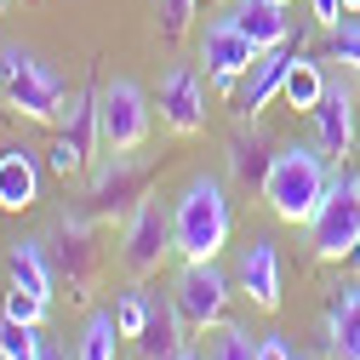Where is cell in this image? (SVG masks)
Segmentation results:
<instances>
[{
    "mask_svg": "<svg viewBox=\"0 0 360 360\" xmlns=\"http://www.w3.org/2000/svg\"><path fill=\"white\" fill-rule=\"evenodd\" d=\"M0 6H6V0H0Z\"/></svg>",
    "mask_w": 360,
    "mask_h": 360,
    "instance_id": "obj_37",
    "label": "cell"
},
{
    "mask_svg": "<svg viewBox=\"0 0 360 360\" xmlns=\"http://www.w3.org/2000/svg\"><path fill=\"white\" fill-rule=\"evenodd\" d=\"M343 269H349V275H360V240L349 246V257H343Z\"/></svg>",
    "mask_w": 360,
    "mask_h": 360,
    "instance_id": "obj_32",
    "label": "cell"
},
{
    "mask_svg": "<svg viewBox=\"0 0 360 360\" xmlns=\"http://www.w3.org/2000/svg\"><path fill=\"white\" fill-rule=\"evenodd\" d=\"M326 184H332V160L321 155V143H286V149H275L263 200L281 223H303L309 229V217L326 200Z\"/></svg>",
    "mask_w": 360,
    "mask_h": 360,
    "instance_id": "obj_1",
    "label": "cell"
},
{
    "mask_svg": "<svg viewBox=\"0 0 360 360\" xmlns=\"http://www.w3.org/2000/svg\"><path fill=\"white\" fill-rule=\"evenodd\" d=\"M200 63H206V86L212 92H235L240 75L257 63V46L235 29V18H212L206 40H200Z\"/></svg>",
    "mask_w": 360,
    "mask_h": 360,
    "instance_id": "obj_11",
    "label": "cell"
},
{
    "mask_svg": "<svg viewBox=\"0 0 360 360\" xmlns=\"http://www.w3.org/2000/svg\"><path fill=\"white\" fill-rule=\"evenodd\" d=\"M240 286L257 309H281V252L269 235H252V246L240 252Z\"/></svg>",
    "mask_w": 360,
    "mask_h": 360,
    "instance_id": "obj_15",
    "label": "cell"
},
{
    "mask_svg": "<svg viewBox=\"0 0 360 360\" xmlns=\"http://www.w3.org/2000/svg\"><path fill=\"white\" fill-rule=\"evenodd\" d=\"M309 12H314V23L321 29H338L349 12H343V0H309Z\"/></svg>",
    "mask_w": 360,
    "mask_h": 360,
    "instance_id": "obj_31",
    "label": "cell"
},
{
    "mask_svg": "<svg viewBox=\"0 0 360 360\" xmlns=\"http://www.w3.org/2000/svg\"><path fill=\"white\" fill-rule=\"evenodd\" d=\"M34 200H40V160L29 143H6L0 149V206L29 212Z\"/></svg>",
    "mask_w": 360,
    "mask_h": 360,
    "instance_id": "obj_16",
    "label": "cell"
},
{
    "mask_svg": "<svg viewBox=\"0 0 360 360\" xmlns=\"http://www.w3.org/2000/svg\"><path fill=\"white\" fill-rule=\"evenodd\" d=\"M297 360H309V354H297Z\"/></svg>",
    "mask_w": 360,
    "mask_h": 360,
    "instance_id": "obj_36",
    "label": "cell"
},
{
    "mask_svg": "<svg viewBox=\"0 0 360 360\" xmlns=\"http://www.w3.org/2000/svg\"><path fill=\"white\" fill-rule=\"evenodd\" d=\"M0 103L34 126H63V115H69L63 80L23 46H0Z\"/></svg>",
    "mask_w": 360,
    "mask_h": 360,
    "instance_id": "obj_2",
    "label": "cell"
},
{
    "mask_svg": "<svg viewBox=\"0 0 360 360\" xmlns=\"http://www.w3.org/2000/svg\"><path fill=\"white\" fill-rule=\"evenodd\" d=\"M275 6H292V0H275Z\"/></svg>",
    "mask_w": 360,
    "mask_h": 360,
    "instance_id": "obj_35",
    "label": "cell"
},
{
    "mask_svg": "<svg viewBox=\"0 0 360 360\" xmlns=\"http://www.w3.org/2000/svg\"><path fill=\"white\" fill-rule=\"evenodd\" d=\"M52 360H75V354H52Z\"/></svg>",
    "mask_w": 360,
    "mask_h": 360,
    "instance_id": "obj_34",
    "label": "cell"
},
{
    "mask_svg": "<svg viewBox=\"0 0 360 360\" xmlns=\"http://www.w3.org/2000/svg\"><path fill=\"white\" fill-rule=\"evenodd\" d=\"M332 63H343L349 75H360V12H349L338 29H332Z\"/></svg>",
    "mask_w": 360,
    "mask_h": 360,
    "instance_id": "obj_25",
    "label": "cell"
},
{
    "mask_svg": "<svg viewBox=\"0 0 360 360\" xmlns=\"http://www.w3.org/2000/svg\"><path fill=\"white\" fill-rule=\"evenodd\" d=\"M12 286H29V292H40V297H52L46 240H12Z\"/></svg>",
    "mask_w": 360,
    "mask_h": 360,
    "instance_id": "obj_21",
    "label": "cell"
},
{
    "mask_svg": "<svg viewBox=\"0 0 360 360\" xmlns=\"http://www.w3.org/2000/svg\"><path fill=\"white\" fill-rule=\"evenodd\" d=\"M281 98H286V109H314L326 98V75H321V58H309V52H297V63L286 69V86H281Z\"/></svg>",
    "mask_w": 360,
    "mask_h": 360,
    "instance_id": "obj_22",
    "label": "cell"
},
{
    "mask_svg": "<svg viewBox=\"0 0 360 360\" xmlns=\"http://www.w3.org/2000/svg\"><path fill=\"white\" fill-rule=\"evenodd\" d=\"M149 166L143 160H131V155H109L98 172H92V189H86V212L92 217H131L149 195Z\"/></svg>",
    "mask_w": 360,
    "mask_h": 360,
    "instance_id": "obj_8",
    "label": "cell"
},
{
    "mask_svg": "<svg viewBox=\"0 0 360 360\" xmlns=\"http://www.w3.org/2000/svg\"><path fill=\"white\" fill-rule=\"evenodd\" d=\"M269 166H275V143H269V131L257 120L240 126L235 138H229V177L246 184V189H263L269 184Z\"/></svg>",
    "mask_w": 360,
    "mask_h": 360,
    "instance_id": "obj_17",
    "label": "cell"
},
{
    "mask_svg": "<svg viewBox=\"0 0 360 360\" xmlns=\"http://www.w3.org/2000/svg\"><path fill=\"white\" fill-rule=\"evenodd\" d=\"M172 252H177V240H172V206L143 200L138 212L120 223V269H126L131 281L155 275V269H160Z\"/></svg>",
    "mask_w": 360,
    "mask_h": 360,
    "instance_id": "obj_5",
    "label": "cell"
},
{
    "mask_svg": "<svg viewBox=\"0 0 360 360\" xmlns=\"http://www.w3.org/2000/svg\"><path fill=\"white\" fill-rule=\"evenodd\" d=\"M98 143H103V131H98V86H80L75 103H69V115H63V126H58L52 172H58V177H80Z\"/></svg>",
    "mask_w": 360,
    "mask_h": 360,
    "instance_id": "obj_10",
    "label": "cell"
},
{
    "mask_svg": "<svg viewBox=\"0 0 360 360\" xmlns=\"http://www.w3.org/2000/svg\"><path fill=\"white\" fill-rule=\"evenodd\" d=\"M229 200H223V184L217 177H189L184 195L172 200V240L189 263L195 257H217L229 246Z\"/></svg>",
    "mask_w": 360,
    "mask_h": 360,
    "instance_id": "obj_3",
    "label": "cell"
},
{
    "mask_svg": "<svg viewBox=\"0 0 360 360\" xmlns=\"http://www.w3.org/2000/svg\"><path fill=\"white\" fill-rule=\"evenodd\" d=\"M155 103H160V120L177 131V138H195V131L206 126V80H200V69L195 63H172L160 75Z\"/></svg>",
    "mask_w": 360,
    "mask_h": 360,
    "instance_id": "obj_12",
    "label": "cell"
},
{
    "mask_svg": "<svg viewBox=\"0 0 360 360\" xmlns=\"http://www.w3.org/2000/svg\"><path fill=\"white\" fill-rule=\"evenodd\" d=\"M115 338H120L115 314H92L86 332H80V343H75V360H115Z\"/></svg>",
    "mask_w": 360,
    "mask_h": 360,
    "instance_id": "obj_24",
    "label": "cell"
},
{
    "mask_svg": "<svg viewBox=\"0 0 360 360\" xmlns=\"http://www.w3.org/2000/svg\"><path fill=\"white\" fill-rule=\"evenodd\" d=\"M172 360H195V354H189V349H184V354H172Z\"/></svg>",
    "mask_w": 360,
    "mask_h": 360,
    "instance_id": "obj_33",
    "label": "cell"
},
{
    "mask_svg": "<svg viewBox=\"0 0 360 360\" xmlns=\"http://www.w3.org/2000/svg\"><path fill=\"white\" fill-rule=\"evenodd\" d=\"M326 349L338 360H360V275L349 286H338V297L326 309Z\"/></svg>",
    "mask_w": 360,
    "mask_h": 360,
    "instance_id": "obj_19",
    "label": "cell"
},
{
    "mask_svg": "<svg viewBox=\"0 0 360 360\" xmlns=\"http://www.w3.org/2000/svg\"><path fill=\"white\" fill-rule=\"evenodd\" d=\"M92 212H63L58 217V275L69 281V297H92L98 286V269H103V252H98V229H92Z\"/></svg>",
    "mask_w": 360,
    "mask_h": 360,
    "instance_id": "obj_9",
    "label": "cell"
},
{
    "mask_svg": "<svg viewBox=\"0 0 360 360\" xmlns=\"http://www.w3.org/2000/svg\"><path fill=\"white\" fill-rule=\"evenodd\" d=\"M0 354L6 360H52V349L40 343V326H23V321H0Z\"/></svg>",
    "mask_w": 360,
    "mask_h": 360,
    "instance_id": "obj_23",
    "label": "cell"
},
{
    "mask_svg": "<svg viewBox=\"0 0 360 360\" xmlns=\"http://www.w3.org/2000/svg\"><path fill=\"white\" fill-rule=\"evenodd\" d=\"M229 18H235V29L252 40L257 52H269V46H286V40H292L286 6H275V0H235V6H229Z\"/></svg>",
    "mask_w": 360,
    "mask_h": 360,
    "instance_id": "obj_18",
    "label": "cell"
},
{
    "mask_svg": "<svg viewBox=\"0 0 360 360\" xmlns=\"http://www.w3.org/2000/svg\"><path fill=\"white\" fill-rule=\"evenodd\" d=\"M360 240V172H332L321 212L309 217V246L321 263H343Z\"/></svg>",
    "mask_w": 360,
    "mask_h": 360,
    "instance_id": "obj_4",
    "label": "cell"
},
{
    "mask_svg": "<svg viewBox=\"0 0 360 360\" xmlns=\"http://www.w3.org/2000/svg\"><path fill=\"white\" fill-rule=\"evenodd\" d=\"M177 326H184V314H177V303H155L149 309V326L131 338L138 343V360H172V354H184V338H177Z\"/></svg>",
    "mask_w": 360,
    "mask_h": 360,
    "instance_id": "obj_20",
    "label": "cell"
},
{
    "mask_svg": "<svg viewBox=\"0 0 360 360\" xmlns=\"http://www.w3.org/2000/svg\"><path fill=\"white\" fill-rule=\"evenodd\" d=\"M46 303H52V297H40V292H29V286H12V292H6V321L40 326V321H46Z\"/></svg>",
    "mask_w": 360,
    "mask_h": 360,
    "instance_id": "obj_27",
    "label": "cell"
},
{
    "mask_svg": "<svg viewBox=\"0 0 360 360\" xmlns=\"http://www.w3.org/2000/svg\"><path fill=\"white\" fill-rule=\"evenodd\" d=\"M149 309H155V297H143V292H120V303H115V326H120V338H138V332L149 326Z\"/></svg>",
    "mask_w": 360,
    "mask_h": 360,
    "instance_id": "obj_26",
    "label": "cell"
},
{
    "mask_svg": "<svg viewBox=\"0 0 360 360\" xmlns=\"http://www.w3.org/2000/svg\"><path fill=\"white\" fill-rule=\"evenodd\" d=\"M252 354H257V343H252L246 326H223V338L212 349V360H252Z\"/></svg>",
    "mask_w": 360,
    "mask_h": 360,
    "instance_id": "obj_29",
    "label": "cell"
},
{
    "mask_svg": "<svg viewBox=\"0 0 360 360\" xmlns=\"http://www.w3.org/2000/svg\"><path fill=\"white\" fill-rule=\"evenodd\" d=\"M297 63V46L286 40V46H269V52H257V63L240 75V86H235V109H240V120H252L257 109H269V98H281V86H286V69Z\"/></svg>",
    "mask_w": 360,
    "mask_h": 360,
    "instance_id": "obj_14",
    "label": "cell"
},
{
    "mask_svg": "<svg viewBox=\"0 0 360 360\" xmlns=\"http://www.w3.org/2000/svg\"><path fill=\"white\" fill-rule=\"evenodd\" d=\"M172 303H177V314H184V326H195V332L223 326V314H229V275L217 269V257H195V263L184 257Z\"/></svg>",
    "mask_w": 360,
    "mask_h": 360,
    "instance_id": "obj_6",
    "label": "cell"
},
{
    "mask_svg": "<svg viewBox=\"0 0 360 360\" xmlns=\"http://www.w3.org/2000/svg\"><path fill=\"white\" fill-rule=\"evenodd\" d=\"M252 360H297V349L281 338V332H269V338H257V354Z\"/></svg>",
    "mask_w": 360,
    "mask_h": 360,
    "instance_id": "obj_30",
    "label": "cell"
},
{
    "mask_svg": "<svg viewBox=\"0 0 360 360\" xmlns=\"http://www.w3.org/2000/svg\"><path fill=\"white\" fill-rule=\"evenodd\" d=\"M309 126H314V143H321L326 160H343L360 138H354V92L349 80H326V98L309 109Z\"/></svg>",
    "mask_w": 360,
    "mask_h": 360,
    "instance_id": "obj_13",
    "label": "cell"
},
{
    "mask_svg": "<svg viewBox=\"0 0 360 360\" xmlns=\"http://www.w3.org/2000/svg\"><path fill=\"white\" fill-rule=\"evenodd\" d=\"M195 6H200V0H160V34L166 40H184L189 23H195Z\"/></svg>",
    "mask_w": 360,
    "mask_h": 360,
    "instance_id": "obj_28",
    "label": "cell"
},
{
    "mask_svg": "<svg viewBox=\"0 0 360 360\" xmlns=\"http://www.w3.org/2000/svg\"><path fill=\"white\" fill-rule=\"evenodd\" d=\"M0 360H6V354H0Z\"/></svg>",
    "mask_w": 360,
    "mask_h": 360,
    "instance_id": "obj_38",
    "label": "cell"
},
{
    "mask_svg": "<svg viewBox=\"0 0 360 360\" xmlns=\"http://www.w3.org/2000/svg\"><path fill=\"white\" fill-rule=\"evenodd\" d=\"M98 131H103V149H115V155H131L149 138V98L138 80L98 86Z\"/></svg>",
    "mask_w": 360,
    "mask_h": 360,
    "instance_id": "obj_7",
    "label": "cell"
}]
</instances>
